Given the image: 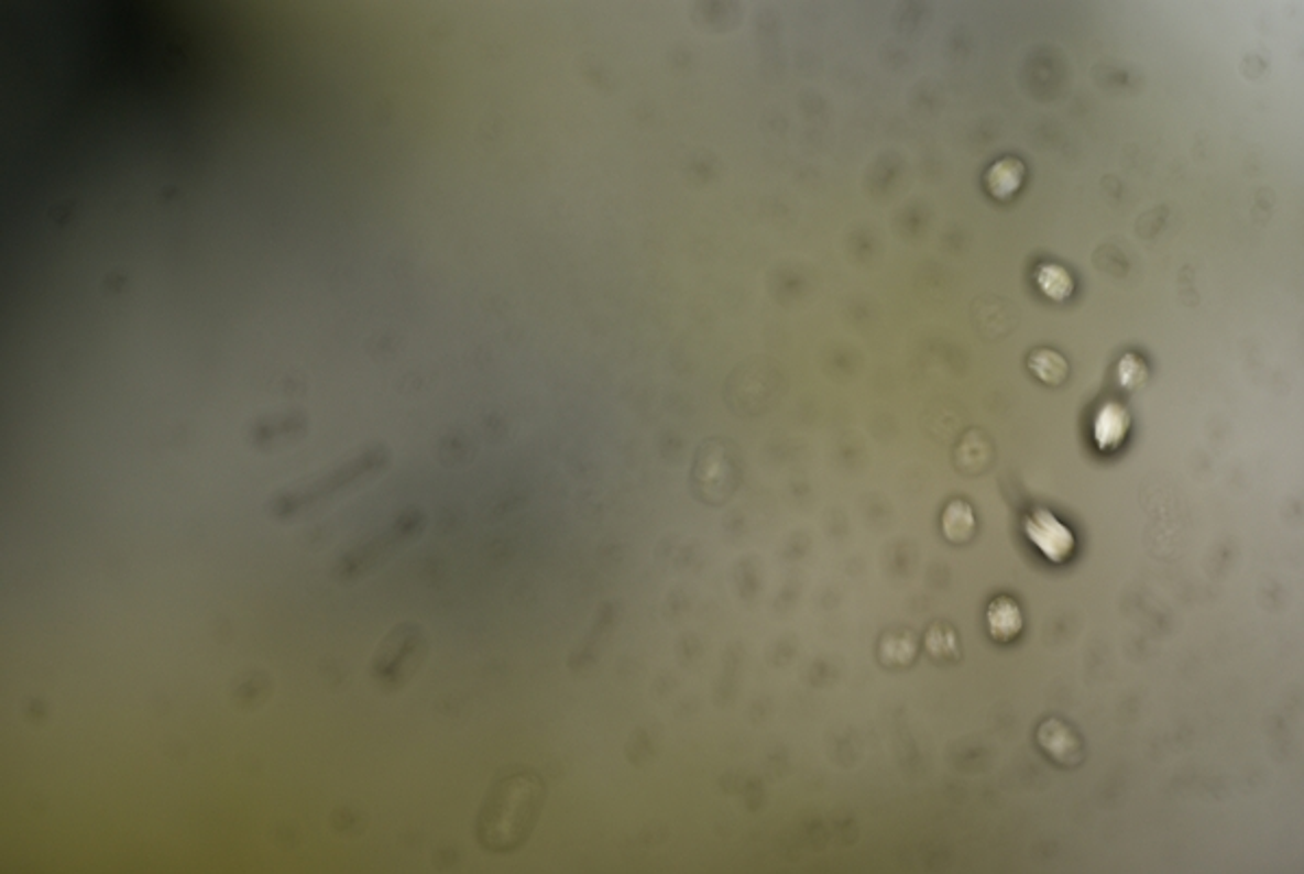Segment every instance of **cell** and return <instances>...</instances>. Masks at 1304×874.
I'll return each mask as SVG.
<instances>
[{"label": "cell", "instance_id": "obj_1", "mask_svg": "<svg viewBox=\"0 0 1304 874\" xmlns=\"http://www.w3.org/2000/svg\"><path fill=\"white\" fill-rule=\"evenodd\" d=\"M546 787L539 775L522 771L490 787L476 818V840L490 853H512L530 838Z\"/></svg>", "mask_w": 1304, "mask_h": 874}, {"label": "cell", "instance_id": "obj_2", "mask_svg": "<svg viewBox=\"0 0 1304 874\" xmlns=\"http://www.w3.org/2000/svg\"><path fill=\"white\" fill-rule=\"evenodd\" d=\"M385 463H387V452L381 446H372V448L363 450L361 455H357L354 459H350L344 466L331 470L329 474H325L307 485L292 488V490L278 494L270 503V512L274 518H281V521H289L300 514L314 512L320 505L338 499L340 494H347L352 488L361 485L363 481H368L370 477L381 472L385 468Z\"/></svg>", "mask_w": 1304, "mask_h": 874}, {"label": "cell", "instance_id": "obj_3", "mask_svg": "<svg viewBox=\"0 0 1304 874\" xmlns=\"http://www.w3.org/2000/svg\"><path fill=\"white\" fill-rule=\"evenodd\" d=\"M425 523H427V518L420 510L401 512L383 531L350 546L347 553L336 561L333 572H331L333 579L340 583H357V581L365 579L370 572L379 570L390 559H394L401 550H405L409 544H414L420 537Z\"/></svg>", "mask_w": 1304, "mask_h": 874}, {"label": "cell", "instance_id": "obj_4", "mask_svg": "<svg viewBox=\"0 0 1304 874\" xmlns=\"http://www.w3.org/2000/svg\"><path fill=\"white\" fill-rule=\"evenodd\" d=\"M429 655V637L416 622L394 626L379 644L372 659L374 681L390 692L405 688Z\"/></svg>", "mask_w": 1304, "mask_h": 874}, {"label": "cell", "instance_id": "obj_5", "mask_svg": "<svg viewBox=\"0 0 1304 874\" xmlns=\"http://www.w3.org/2000/svg\"><path fill=\"white\" fill-rule=\"evenodd\" d=\"M733 446L724 439H709L700 446L694 463V490L700 501L720 505L733 496L742 472Z\"/></svg>", "mask_w": 1304, "mask_h": 874}, {"label": "cell", "instance_id": "obj_6", "mask_svg": "<svg viewBox=\"0 0 1304 874\" xmlns=\"http://www.w3.org/2000/svg\"><path fill=\"white\" fill-rule=\"evenodd\" d=\"M1024 533L1029 542L1052 564H1063L1076 546L1072 528L1063 525L1048 510H1033L1024 521Z\"/></svg>", "mask_w": 1304, "mask_h": 874}, {"label": "cell", "instance_id": "obj_7", "mask_svg": "<svg viewBox=\"0 0 1304 874\" xmlns=\"http://www.w3.org/2000/svg\"><path fill=\"white\" fill-rule=\"evenodd\" d=\"M1038 740H1040L1043 753L1050 760H1054L1056 764L1074 766L1083 757V746H1081L1078 735L1059 718H1050L1043 722L1038 731Z\"/></svg>", "mask_w": 1304, "mask_h": 874}, {"label": "cell", "instance_id": "obj_8", "mask_svg": "<svg viewBox=\"0 0 1304 874\" xmlns=\"http://www.w3.org/2000/svg\"><path fill=\"white\" fill-rule=\"evenodd\" d=\"M1130 431V416L1127 407H1122L1116 401L1105 403L1092 425V436L1096 441V448L1100 452H1114L1118 450Z\"/></svg>", "mask_w": 1304, "mask_h": 874}, {"label": "cell", "instance_id": "obj_9", "mask_svg": "<svg viewBox=\"0 0 1304 874\" xmlns=\"http://www.w3.org/2000/svg\"><path fill=\"white\" fill-rule=\"evenodd\" d=\"M987 626L996 642H1011L1022 631V612L1009 597H998L987 608Z\"/></svg>", "mask_w": 1304, "mask_h": 874}, {"label": "cell", "instance_id": "obj_10", "mask_svg": "<svg viewBox=\"0 0 1304 874\" xmlns=\"http://www.w3.org/2000/svg\"><path fill=\"white\" fill-rule=\"evenodd\" d=\"M1024 164L1016 157L998 160L985 175L987 189L998 200H1009L1024 183Z\"/></svg>", "mask_w": 1304, "mask_h": 874}, {"label": "cell", "instance_id": "obj_11", "mask_svg": "<svg viewBox=\"0 0 1304 874\" xmlns=\"http://www.w3.org/2000/svg\"><path fill=\"white\" fill-rule=\"evenodd\" d=\"M1035 281L1040 285L1043 294L1052 301H1065L1072 296L1074 292V278L1072 274L1056 265V263H1043L1035 272Z\"/></svg>", "mask_w": 1304, "mask_h": 874}, {"label": "cell", "instance_id": "obj_12", "mask_svg": "<svg viewBox=\"0 0 1304 874\" xmlns=\"http://www.w3.org/2000/svg\"><path fill=\"white\" fill-rule=\"evenodd\" d=\"M1031 370H1033V374H1038L1042 379L1043 383L1056 385L1065 379L1067 363L1059 352L1042 349L1031 354Z\"/></svg>", "mask_w": 1304, "mask_h": 874}, {"label": "cell", "instance_id": "obj_13", "mask_svg": "<svg viewBox=\"0 0 1304 874\" xmlns=\"http://www.w3.org/2000/svg\"><path fill=\"white\" fill-rule=\"evenodd\" d=\"M972 528H974V516H972L969 505L963 503V501L951 503L949 510H946V514H944V531H946V535L951 539H955V542H963V539L969 537Z\"/></svg>", "mask_w": 1304, "mask_h": 874}, {"label": "cell", "instance_id": "obj_14", "mask_svg": "<svg viewBox=\"0 0 1304 874\" xmlns=\"http://www.w3.org/2000/svg\"><path fill=\"white\" fill-rule=\"evenodd\" d=\"M1143 374H1146L1143 361L1137 359L1135 354H1127L1120 361V379L1127 383V387H1135L1137 383H1141L1143 381Z\"/></svg>", "mask_w": 1304, "mask_h": 874}]
</instances>
